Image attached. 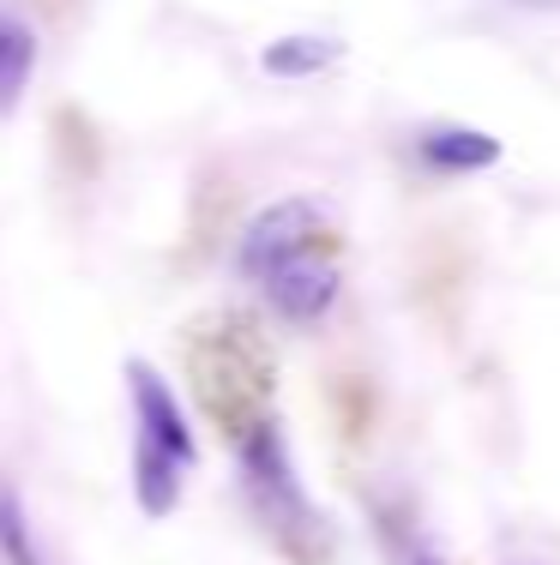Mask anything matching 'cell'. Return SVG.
<instances>
[{
    "label": "cell",
    "mask_w": 560,
    "mask_h": 565,
    "mask_svg": "<svg viewBox=\"0 0 560 565\" xmlns=\"http://www.w3.org/2000/svg\"><path fill=\"white\" fill-rule=\"evenodd\" d=\"M385 547H392V559H398V565H446V559L434 554V547H422L416 535L392 530V523H385Z\"/></svg>",
    "instance_id": "30bf717a"
},
{
    "label": "cell",
    "mask_w": 560,
    "mask_h": 565,
    "mask_svg": "<svg viewBox=\"0 0 560 565\" xmlns=\"http://www.w3.org/2000/svg\"><path fill=\"white\" fill-rule=\"evenodd\" d=\"M319 228H326L319 199H277V205H265L247 217L242 241H235V265H242V277L265 282L277 265L296 259V253H314Z\"/></svg>",
    "instance_id": "7a4b0ae2"
},
{
    "label": "cell",
    "mask_w": 560,
    "mask_h": 565,
    "mask_svg": "<svg viewBox=\"0 0 560 565\" xmlns=\"http://www.w3.org/2000/svg\"><path fill=\"white\" fill-rule=\"evenodd\" d=\"M31 73H36V31L24 19H12V12H0V115L19 103Z\"/></svg>",
    "instance_id": "ba28073f"
},
{
    "label": "cell",
    "mask_w": 560,
    "mask_h": 565,
    "mask_svg": "<svg viewBox=\"0 0 560 565\" xmlns=\"http://www.w3.org/2000/svg\"><path fill=\"white\" fill-rule=\"evenodd\" d=\"M344 61V43L338 36H314V31H296V36H272L260 49V66L272 78H319L326 66Z\"/></svg>",
    "instance_id": "8992f818"
},
{
    "label": "cell",
    "mask_w": 560,
    "mask_h": 565,
    "mask_svg": "<svg viewBox=\"0 0 560 565\" xmlns=\"http://www.w3.org/2000/svg\"><path fill=\"white\" fill-rule=\"evenodd\" d=\"M530 7H554V0H530Z\"/></svg>",
    "instance_id": "8fae6325"
},
{
    "label": "cell",
    "mask_w": 560,
    "mask_h": 565,
    "mask_svg": "<svg viewBox=\"0 0 560 565\" xmlns=\"http://www.w3.org/2000/svg\"><path fill=\"white\" fill-rule=\"evenodd\" d=\"M416 157L434 174H483L500 163V139L483 127H464V120H434L416 132Z\"/></svg>",
    "instance_id": "5b68a950"
},
{
    "label": "cell",
    "mask_w": 560,
    "mask_h": 565,
    "mask_svg": "<svg viewBox=\"0 0 560 565\" xmlns=\"http://www.w3.org/2000/svg\"><path fill=\"white\" fill-rule=\"evenodd\" d=\"M235 463H242L247 500L265 518V530H277V542H289V547L314 542L319 523H314V505H308V493H302V476H296V463H289V446H284V434H277V422H247L242 446H235Z\"/></svg>",
    "instance_id": "6da1fadb"
},
{
    "label": "cell",
    "mask_w": 560,
    "mask_h": 565,
    "mask_svg": "<svg viewBox=\"0 0 560 565\" xmlns=\"http://www.w3.org/2000/svg\"><path fill=\"white\" fill-rule=\"evenodd\" d=\"M338 265L319 259V253H296L289 265H277L272 277L260 282L265 289V307H272L277 319H289V326H319V319L331 313V301H338Z\"/></svg>",
    "instance_id": "277c9868"
},
{
    "label": "cell",
    "mask_w": 560,
    "mask_h": 565,
    "mask_svg": "<svg viewBox=\"0 0 560 565\" xmlns=\"http://www.w3.org/2000/svg\"><path fill=\"white\" fill-rule=\"evenodd\" d=\"M133 500L145 518H169L181 505V463L145 439H133Z\"/></svg>",
    "instance_id": "52a82bcc"
},
{
    "label": "cell",
    "mask_w": 560,
    "mask_h": 565,
    "mask_svg": "<svg viewBox=\"0 0 560 565\" xmlns=\"http://www.w3.org/2000/svg\"><path fill=\"white\" fill-rule=\"evenodd\" d=\"M127 392H133V422H139L145 446L169 451L181 469H193L199 463V439H193V427H187V409H181L176 385H169L151 361L133 355L127 361Z\"/></svg>",
    "instance_id": "3957f363"
},
{
    "label": "cell",
    "mask_w": 560,
    "mask_h": 565,
    "mask_svg": "<svg viewBox=\"0 0 560 565\" xmlns=\"http://www.w3.org/2000/svg\"><path fill=\"white\" fill-rule=\"evenodd\" d=\"M0 559L7 565H49L36 535H31V511H24V500L7 481H0Z\"/></svg>",
    "instance_id": "9c48e42d"
}]
</instances>
